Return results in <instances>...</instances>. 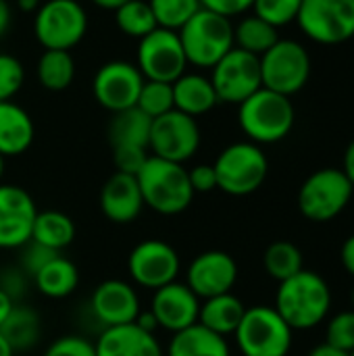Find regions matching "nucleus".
Wrapping results in <instances>:
<instances>
[{"mask_svg":"<svg viewBox=\"0 0 354 356\" xmlns=\"http://www.w3.org/2000/svg\"><path fill=\"white\" fill-rule=\"evenodd\" d=\"M188 177H190V186L196 192H202V194H209L213 190H217V173H215V167L213 165H196L194 169L188 171Z\"/></svg>","mask_w":354,"mask_h":356,"instance_id":"43","label":"nucleus"},{"mask_svg":"<svg viewBox=\"0 0 354 356\" xmlns=\"http://www.w3.org/2000/svg\"><path fill=\"white\" fill-rule=\"evenodd\" d=\"M353 307H354V288H353Z\"/></svg>","mask_w":354,"mask_h":356,"instance_id":"54","label":"nucleus"},{"mask_svg":"<svg viewBox=\"0 0 354 356\" xmlns=\"http://www.w3.org/2000/svg\"><path fill=\"white\" fill-rule=\"evenodd\" d=\"M344 175L348 177V181L354 186V140L348 144L346 152H344V165H342Z\"/></svg>","mask_w":354,"mask_h":356,"instance_id":"46","label":"nucleus"},{"mask_svg":"<svg viewBox=\"0 0 354 356\" xmlns=\"http://www.w3.org/2000/svg\"><path fill=\"white\" fill-rule=\"evenodd\" d=\"M171 86H173L175 111L186 113V115H190L194 119L200 117V115H207L219 102V98L215 94V88L211 83V77H207V75L184 73Z\"/></svg>","mask_w":354,"mask_h":356,"instance_id":"23","label":"nucleus"},{"mask_svg":"<svg viewBox=\"0 0 354 356\" xmlns=\"http://www.w3.org/2000/svg\"><path fill=\"white\" fill-rule=\"evenodd\" d=\"M90 311L102 327L134 323L142 313L136 288L123 280H106L98 284L90 298Z\"/></svg>","mask_w":354,"mask_h":356,"instance_id":"19","label":"nucleus"},{"mask_svg":"<svg viewBox=\"0 0 354 356\" xmlns=\"http://www.w3.org/2000/svg\"><path fill=\"white\" fill-rule=\"evenodd\" d=\"M148 156L150 152L146 148H113V163L117 171L129 175H138Z\"/></svg>","mask_w":354,"mask_h":356,"instance_id":"41","label":"nucleus"},{"mask_svg":"<svg viewBox=\"0 0 354 356\" xmlns=\"http://www.w3.org/2000/svg\"><path fill=\"white\" fill-rule=\"evenodd\" d=\"M17 4L23 13H35L40 8V0H17Z\"/></svg>","mask_w":354,"mask_h":356,"instance_id":"51","label":"nucleus"},{"mask_svg":"<svg viewBox=\"0 0 354 356\" xmlns=\"http://www.w3.org/2000/svg\"><path fill=\"white\" fill-rule=\"evenodd\" d=\"M0 334L13 353H27L40 342V315L25 305H15L4 323L0 325Z\"/></svg>","mask_w":354,"mask_h":356,"instance_id":"28","label":"nucleus"},{"mask_svg":"<svg viewBox=\"0 0 354 356\" xmlns=\"http://www.w3.org/2000/svg\"><path fill=\"white\" fill-rule=\"evenodd\" d=\"M261 60L263 88L292 98L311 77V54L296 40H277Z\"/></svg>","mask_w":354,"mask_h":356,"instance_id":"8","label":"nucleus"},{"mask_svg":"<svg viewBox=\"0 0 354 356\" xmlns=\"http://www.w3.org/2000/svg\"><path fill=\"white\" fill-rule=\"evenodd\" d=\"M217 188L230 196H248L257 192L269 173V161L255 142H236L223 148L213 163Z\"/></svg>","mask_w":354,"mask_h":356,"instance_id":"5","label":"nucleus"},{"mask_svg":"<svg viewBox=\"0 0 354 356\" xmlns=\"http://www.w3.org/2000/svg\"><path fill=\"white\" fill-rule=\"evenodd\" d=\"M27 275L21 271V267H6L0 271V290L17 305L27 294Z\"/></svg>","mask_w":354,"mask_h":356,"instance_id":"42","label":"nucleus"},{"mask_svg":"<svg viewBox=\"0 0 354 356\" xmlns=\"http://www.w3.org/2000/svg\"><path fill=\"white\" fill-rule=\"evenodd\" d=\"M234 336L244 356H286L292 348V330L273 307L246 309Z\"/></svg>","mask_w":354,"mask_h":356,"instance_id":"7","label":"nucleus"},{"mask_svg":"<svg viewBox=\"0 0 354 356\" xmlns=\"http://www.w3.org/2000/svg\"><path fill=\"white\" fill-rule=\"evenodd\" d=\"M75 60L69 50H44L38 60V79L50 92H61L73 83Z\"/></svg>","mask_w":354,"mask_h":356,"instance_id":"31","label":"nucleus"},{"mask_svg":"<svg viewBox=\"0 0 354 356\" xmlns=\"http://www.w3.org/2000/svg\"><path fill=\"white\" fill-rule=\"evenodd\" d=\"M351 355H353V356H354V350H353V353H351Z\"/></svg>","mask_w":354,"mask_h":356,"instance_id":"55","label":"nucleus"},{"mask_svg":"<svg viewBox=\"0 0 354 356\" xmlns=\"http://www.w3.org/2000/svg\"><path fill=\"white\" fill-rule=\"evenodd\" d=\"M211 71V83L219 102L242 104L248 96L263 88L259 56L236 46Z\"/></svg>","mask_w":354,"mask_h":356,"instance_id":"13","label":"nucleus"},{"mask_svg":"<svg viewBox=\"0 0 354 356\" xmlns=\"http://www.w3.org/2000/svg\"><path fill=\"white\" fill-rule=\"evenodd\" d=\"M25 81V69L13 54H0V102L10 100Z\"/></svg>","mask_w":354,"mask_h":356,"instance_id":"37","label":"nucleus"},{"mask_svg":"<svg viewBox=\"0 0 354 356\" xmlns=\"http://www.w3.org/2000/svg\"><path fill=\"white\" fill-rule=\"evenodd\" d=\"M2 175H4V159L0 156V184H2Z\"/></svg>","mask_w":354,"mask_h":356,"instance_id":"53","label":"nucleus"},{"mask_svg":"<svg viewBox=\"0 0 354 356\" xmlns=\"http://www.w3.org/2000/svg\"><path fill=\"white\" fill-rule=\"evenodd\" d=\"M238 282V265L223 250H207L192 259L186 271V286L200 298H213L232 292Z\"/></svg>","mask_w":354,"mask_h":356,"instance_id":"17","label":"nucleus"},{"mask_svg":"<svg viewBox=\"0 0 354 356\" xmlns=\"http://www.w3.org/2000/svg\"><path fill=\"white\" fill-rule=\"evenodd\" d=\"M136 179L144 198V207L152 209L159 215H179L194 200L188 169L179 163H171L150 154L138 171Z\"/></svg>","mask_w":354,"mask_h":356,"instance_id":"2","label":"nucleus"},{"mask_svg":"<svg viewBox=\"0 0 354 356\" xmlns=\"http://www.w3.org/2000/svg\"><path fill=\"white\" fill-rule=\"evenodd\" d=\"M15 353L10 350V346L6 344V340L2 338V334H0V356H13Z\"/></svg>","mask_w":354,"mask_h":356,"instance_id":"52","label":"nucleus"},{"mask_svg":"<svg viewBox=\"0 0 354 356\" xmlns=\"http://www.w3.org/2000/svg\"><path fill=\"white\" fill-rule=\"evenodd\" d=\"M44 356H96V346L94 342L86 340L83 336H61L56 338L48 348Z\"/></svg>","mask_w":354,"mask_h":356,"instance_id":"40","label":"nucleus"},{"mask_svg":"<svg viewBox=\"0 0 354 356\" xmlns=\"http://www.w3.org/2000/svg\"><path fill=\"white\" fill-rule=\"evenodd\" d=\"M136 67L148 81L173 83L186 73L188 60L177 31L156 27L138 44Z\"/></svg>","mask_w":354,"mask_h":356,"instance_id":"12","label":"nucleus"},{"mask_svg":"<svg viewBox=\"0 0 354 356\" xmlns=\"http://www.w3.org/2000/svg\"><path fill=\"white\" fill-rule=\"evenodd\" d=\"M354 186L342 169H319L305 179L298 192L300 213L317 223L338 217L351 202Z\"/></svg>","mask_w":354,"mask_h":356,"instance_id":"9","label":"nucleus"},{"mask_svg":"<svg viewBox=\"0 0 354 356\" xmlns=\"http://www.w3.org/2000/svg\"><path fill=\"white\" fill-rule=\"evenodd\" d=\"M177 35L188 65L198 69H213L236 46L232 19L207 8H200Z\"/></svg>","mask_w":354,"mask_h":356,"instance_id":"4","label":"nucleus"},{"mask_svg":"<svg viewBox=\"0 0 354 356\" xmlns=\"http://www.w3.org/2000/svg\"><path fill=\"white\" fill-rule=\"evenodd\" d=\"M8 25H10V6L6 0H0V35L6 33Z\"/></svg>","mask_w":354,"mask_h":356,"instance_id":"48","label":"nucleus"},{"mask_svg":"<svg viewBox=\"0 0 354 356\" xmlns=\"http://www.w3.org/2000/svg\"><path fill=\"white\" fill-rule=\"evenodd\" d=\"M303 0H255L252 10L259 19L267 21L273 27H284L296 21Z\"/></svg>","mask_w":354,"mask_h":356,"instance_id":"36","label":"nucleus"},{"mask_svg":"<svg viewBox=\"0 0 354 356\" xmlns=\"http://www.w3.org/2000/svg\"><path fill=\"white\" fill-rule=\"evenodd\" d=\"M309 356H353L351 353H344V350H338V348H334V346H330V344H321V346H317V348H313Z\"/></svg>","mask_w":354,"mask_h":356,"instance_id":"47","label":"nucleus"},{"mask_svg":"<svg viewBox=\"0 0 354 356\" xmlns=\"http://www.w3.org/2000/svg\"><path fill=\"white\" fill-rule=\"evenodd\" d=\"M144 209V198L136 175L115 171L100 190V211L102 215L119 225H127L140 217Z\"/></svg>","mask_w":354,"mask_h":356,"instance_id":"20","label":"nucleus"},{"mask_svg":"<svg viewBox=\"0 0 354 356\" xmlns=\"http://www.w3.org/2000/svg\"><path fill=\"white\" fill-rule=\"evenodd\" d=\"M31 240L54 252H63L75 240V223L63 211H38Z\"/></svg>","mask_w":354,"mask_h":356,"instance_id":"29","label":"nucleus"},{"mask_svg":"<svg viewBox=\"0 0 354 356\" xmlns=\"http://www.w3.org/2000/svg\"><path fill=\"white\" fill-rule=\"evenodd\" d=\"M296 23L317 44L348 42L354 38V0H303Z\"/></svg>","mask_w":354,"mask_h":356,"instance_id":"10","label":"nucleus"},{"mask_svg":"<svg viewBox=\"0 0 354 356\" xmlns=\"http://www.w3.org/2000/svg\"><path fill=\"white\" fill-rule=\"evenodd\" d=\"M15 307V302L0 290V325L4 323V319L8 317V313H10V309Z\"/></svg>","mask_w":354,"mask_h":356,"instance_id":"49","label":"nucleus"},{"mask_svg":"<svg viewBox=\"0 0 354 356\" xmlns=\"http://www.w3.org/2000/svg\"><path fill=\"white\" fill-rule=\"evenodd\" d=\"M244 313H246V307L242 305V300L234 296L232 292H227V294H219L200 302L198 323L225 338V336L236 334Z\"/></svg>","mask_w":354,"mask_h":356,"instance_id":"24","label":"nucleus"},{"mask_svg":"<svg viewBox=\"0 0 354 356\" xmlns=\"http://www.w3.org/2000/svg\"><path fill=\"white\" fill-rule=\"evenodd\" d=\"M38 215L31 194L13 184H0V250H19L31 240Z\"/></svg>","mask_w":354,"mask_h":356,"instance_id":"16","label":"nucleus"},{"mask_svg":"<svg viewBox=\"0 0 354 356\" xmlns=\"http://www.w3.org/2000/svg\"><path fill=\"white\" fill-rule=\"evenodd\" d=\"M263 265H265V271L269 273V277H273L282 284L303 271V252L292 242L277 240L265 250Z\"/></svg>","mask_w":354,"mask_h":356,"instance_id":"32","label":"nucleus"},{"mask_svg":"<svg viewBox=\"0 0 354 356\" xmlns=\"http://www.w3.org/2000/svg\"><path fill=\"white\" fill-rule=\"evenodd\" d=\"M33 284L42 296L61 300L77 290L79 271L73 261H69L63 254H56L33 275Z\"/></svg>","mask_w":354,"mask_h":356,"instance_id":"26","label":"nucleus"},{"mask_svg":"<svg viewBox=\"0 0 354 356\" xmlns=\"http://www.w3.org/2000/svg\"><path fill=\"white\" fill-rule=\"evenodd\" d=\"M255 4V0H200V6L207 10H213L217 15H223L227 19L244 15L246 10H250Z\"/></svg>","mask_w":354,"mask_h":356,"instance_id":"44","label":"nucleus"},{"mask_svg":"<svg viewBox=\"0 0 354 356\" xmlns=\"http://www.w3.org/2000/svg\"><path fill=\"white\" fill-rule=\"evenodd\" d=\"M294 104L288 96L267 88L257 90L238 104V123L246 138L255 144H275L294 127Z\"/></svg>","mask_w":354,"mask_h":356,"instance_id":"3","label":"nucleus"},{"mask_svg":"<svg viewBox=\"0 0 354 356\" xmlns=\"http://www.w3.org/2000/svg\"><path fill=\"white\" fill-rule=\"evenodd\" d=\"M144 81V75L134 63L108 60L96 71L92 81V94L102 108L115 115L138 104V96Z\"/></svg>","mask_w":354,"mask_h":356,"instance_id":"15","label":"nucleus"},{"mask_svg":"<svg viewBox=\"0 0 354 356\" xmlns=\"http://www.w3.org/2000/svg\"><path fill=\"white\" fill-rule=\"evenodd\" d=\"M94 346L96 356H165L154 334L136 323L104 327Z\"/></svg>","mask_w":354,"mask_h":356,"instance_id":"21","label":"nucleus"},{"mask_svg":"<svg viewBox=\"0 0 354 356\" xmlns=\"http://www.w3.org/2000/svg\"><path fill=\"white\" fill-rule=\"evenodd\" d=\"M330 346L353 353L354 350V311H344L328 323V342Z\"/></svg>","mask_w":354,"mask_h":356,"instance_id":"38","label":"nucleus"},{"mask_svg":"<svg viewBox=\"0 0 354 356\" xmlns=\"http://www.w3.org/2000/svg\"><path fill=\"white\" fill-rule=\"evenodd\" d=\"M342 265L344 269L354 277V236H351L344 244H342V252H340Z\"/></svg>","mask_w":354,"mask_h":356,"instance_id":"45","label":"nucleus"},{"mask_svg":"<svg viewBox=\"0 0 354 356\" xmlns=\"http://www.w3.org/2000/svg\"><path fill=\"white\" fill-rule=\"evenodd\" d=\"M152 119L138 106L115 113L108 125V140L113 148H146L150 140Z\"/></svg>","mask_w":354,"mask_h":356,"instance_id":"27","label":"nucleus"},{"mask_svg":"<svg viewBox=\"0 0 354 356\" xmlns=\"http://www.w3.org/2000/svg\"><path fill=\"white\" fill-rule=\"evenodd\" d=\"M115 23L125 35L138 40H142L144 35L159 27L148 0H129L127 4L119 6L115 10Z\"/></svg>","mask_w":354,"mask_h":356,"instance_id":"33","label":"nucleus"},{"mask_svg":"<svg viewBox=\"0 0 354 356\" xmlns=\"http://www.w3.org/2000/svg\"><path fill=\"white\" fill-rule=\"evenodd\" d=\"M182 261L177 250L163 240L150 238L136 244L127 257L129 280L146 290H159L171 282H177Z\"/></svg>","mask_w":354,"mask_h":356,"instance_id":"14","label":"nucleus"},{"mask_svg":"<svg viewBox=\"0 0 354 356\" xmlns=\"http://www.w3.org/2000/svg\"><path fill=\"white\" fill-rule=\"evenodd\" d=\"M200 298L179 282H171L154 290L150 300V315L156 321V327L177 334L194 323H198Z\"/></svg>","mask_w":354,"mask_h":356,"instance_id":"18","label":"nucleus"},{"mask_svg":"<svg viewBox=\"0 0 354 356\" xmlns=\"http://www.w3.org/2000/svg\"><path fill=\"white\" fill-rule=\"evenodd\" d=\"M167 356H232L227 340L200 323L173 334Z\"/></svg>","mask_w":354,"mask_h":356,"instance_id":"25","label":"nucleus"},{"mask_svg":"<svg viewBox=\"0 0 354 356\" xmlns=\"http://www.w3.org/2000/svg\"><path fill=\"white\" fill-rule=\"evenodd\" d=\"M56 254H61V252H54V250H50V248H46V246L33 242V240H29L25 246H21L19 267H21V271H23L27 277L33 280V275H35L48 261H52Z\"/></svg>","mask_w":354,"mask_h":356,"instance_id":"39","label":"nucleus"},{"mask_svg":"<svg viewBox=\"0 0 354 356\" xmlns=\"http://www.w3.org/2000/svg\"><path fill=\"white\" fill-rule=\"evenodd\" d=\"M198 148L200 127L194 117L173 108L152 119L148 140V152L152 156L184 165L198 152Z\"/></svg>","mask_w":354,"mask_h":356,"instance_id":"11","label":"nucleus"},{"mask_svg":"<svg viewBox=\"0 0 354 356\" xmlns=\"http://www.w3.org/2000/svg\"><path fill=\"white\" fill-rule=\"evenodd\" d=\"M96 6H100V8H104V10H117L119 6H123V4H127L129 0H92Z\"/></svg>","mask_w":354,"mask_h":356,"instance_id":"50","label":"nucleus"},{"mask_svg":"<svg viewBox=\"0 0 354 356\" xmlns=\"http://www.w3.org/2000/svg\"><path fill=\"white\" fill-rule=\"evenodd\" d=\"M142 113H146L150 119H156L169 111L175 108L173 104V86L165 83V81H144L140 96H138V104H136Z\"/></svg>","mask_w":354,"mask_h":356,"instance_id":"35","label":"nucleus"},{"mask_svg":"<svg viewBox=\"0 0 354 356\" xmlns=\"http://www.w3.org/2000/svg\"><path fill=\"white\" fill-rule=\"evenodd\" d=\"M35 138V125L29 113L13 100L0 102V156L23 154Z\"/></svg>","mask_w":354,"mask_h":356,"instance_id":"22","label":"nucleus"},{"mask_svg":"<svg viewBox=\"0 0 354 356\" xmlns=\"http://www.w3.org/2000/svg\"><path fill=\"white\" fill-rule=\"evenodd\" d=\"M156 25L163 29L179 31L202 6L200 0H148Z\"/></svg>","mask_w":354,"mask_h":356,"instance_id":"34","label":"nucleus"},{"mask_svg":"<svg viewBox=\"0 0 354 356\" xmlns=\"http://www.w3.org/2000/svg\"><path fill=\"white\" fill-rule=\"evenodd\" d=\"M280 40L277 27L269 25L267 21L259 19L257 15L244 17L234 27V44L255 56H263L275 42Z\"/></svg>","mask_w":354,"mask_h":356,"instance_id":"30","label":"nucleus"},{"mask_svg":"<svg viewBox=\"0 0 354 356\" xmlns=\"http://www.w3.org/2000/svg\"><path fill=\"white\" fill-rule=\"evenodd\" d=\"M290 330H311L319 325L332 309V290L315 271H300L280 284L275 307Z\"/></svg>","mask_w":354,"mask_h":356,"instance_id":"1","label":"nucleus"},{"mask_svg":"<svg viewBox=\"0 0 354 356\" xmlns=\"http://www.w3.org/2000/svg\"><path fill=\"white\" fill-rule=\"evenodd\" d=\"M88 31V15L77 0H46L33 17L35 40L44 50L75 48Z\"/></svg>","mask_w":354,"mask_h":356,"instance_id":"6","label":"nucleus"}]
</instances>
